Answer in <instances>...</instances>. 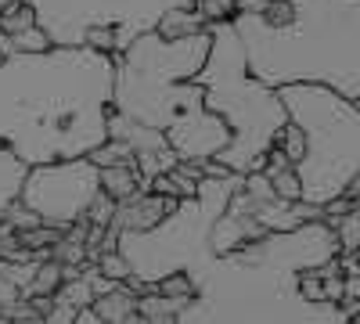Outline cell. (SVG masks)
Wrapping results in <instances>:
<instances>
[{"mask_svg":"<svg viewBox=\"0 0 360 324\" xmlns=\"http://www.w3.org/2000/svg\"><path fill=\"white\" fill-rule=\"evenodd\" d=\"M242 176L213 181L202 176L195 198L148 231H119L115 249L148 285L184 271L195 296L180 306L176 324H346L353 313L342 303H307L299 296V274L339 256V234L324 220L295 231H266L238 249L213 252L209 227L227 209Z\"/></svg>","mask_w":360,"mask_h":324,"instance_id":"obj_1","label":"cell"},{"mask_svg":"<svg viewBox=\"0 0 360 324\" xmlns=\"http://www.w3.org/2000/svg\"><path fill=\"white\" fill-rule=\"evenodd\" d=\"M115 58L47 47L0 58V148L25 166L79 159L108 141Z\"/></svg>","mask_w":360,"mask_h":324,"instance_id":"obj_2","label":"cell"},{"mask_svg":"<svg viewBox=\"0 0 360 324\" xmlns=\"http://www.w3.org/2000/svg\"><path fill=\"white\" fill-rule=\"evenodd\" d=\"M209 25L195 37L166 40L155 29L141 33L123 54H115L112 112L166 134L180 159H213L231 144V127L205 108V91L195 72L209 54Z\"/></svg>","mask_w":360,"mask_h":324,"instance_id":"obj_3","label":"cell"},{"mask_svg":"<svg viewBox=\"0 0 360 324\" xmlns=\"http://www.w3.org/2000/svg\"><path fill=\"white\" fill-rule=\"evenodd\" d=\"M292 18L274 25L238 11L249 72L270 86L321 83L346 101L360 98V0H288Z\"/></svg>","mask_w":360,"mask_h":324,"instance_id":"obj_4","label":"cell"},{"mask_svg":"<svg viewBox=\"0 0 360 324\" xmlns=\"http://www.w3.org/2000/svg\"><path fill=\"white\" fill-rule=\"evenodd\" d=\"M209 54L205 65L195 72V83L205 91V108L217 112L231 127V144L213 159H220L231 173L245 176L263 169L266 152L274 148L281 127L288 123V108L270 86L249 72L245 44L231 18L209 22Z\"/></svg>","mask_w":360,"mask_h":324,"instance_id":"obj_5","label":"cell"},{"mask_svg":"<svg viewBox=\"0 0 360 324\" xmlns=\"http://www.w3.org/2000/svg\"><path fill=\"white\" fill-rule=\"evenodd\" d=\"M37 25L58 47H83L90 29H112L119 54L141 33L159 29L173 8H195V0H25Z\"/></svg>","mask_w":360,"mask_h":324,"instance_id":"obj_6","label":"cell"},{"mask_svg":"<svg viewBox=\"0 0 360 324\" xmlns=\"http://www.w3.org/2000/svg\"><path fill=\"white\" fill-rule=\"evenodd\" d=\"M98 191H101V169L86 155H79V159H58V162L29 166L18 202L29 205L40 216V223L65 231L86 216Z\"/></svg>","mask_w":360,"mask_h":324,"instance_id":"obj_7","label":"cell"},{"mask_svg":"<svg viewBox=\"0 0 360 324\" xmlns=\"http://www.w3.org/2000/svg\"><path fill=\"white\" fill-rule=\"evenodd\" d=\"M176 202H180V198H173V195L137 191L134 198H127V202L115 205L112 227H115V231H148V227L162 223V220L176 209Z\"/></svg>","mask_w":360,"mask_h":324,"instance_id":"obj_8","label":"cell"},{"mask_svg":"<svg viewBox=\"0 0 360 324\" xmlns=\"http://www.w3.org/2000/svg\"><path fill=\"white\" fill-rule=\"evenodd\" d=\"M94 306L101 317H105V324H141V313H137V296L127 288V285H119V288H112L108 296H98Z\"/></svg>","mask_w":360,"mask_h":324,"instance_id":"obj_9","label":"cell"},{"mask_svg":"<svg viewBox=\"0 0 360 324\" xmlns=\"http://www.w3.org/2000/svg\"><path fill=\"white\" fill-rule=\"evenodd\" d=\"M101 169V191L112 195L115 202H127L141 191V169L137 162H127V166H98Z\"/></svg>","mask_w":360,"mask_h":324,"instance_id":"obj_10","label":"cell"},{"mask_svg":"<svg viewBox=\"0 0 360 324\" xmlns=\"http://www.w3.org/2000/svg\"><path fill=\"white\" fill-rule=\"evenodd\" d=\"M25 162L11 152V148H0V216H4V209L18 198L22 191V181H25Z\"/></svg>","mask_w":360,"mask_h":324,"instance_id":"obj_11","label":"cell"},{"mask_svg":"<svg viewBox=\"0 0 360 324\" xmlns=\"http://www.w3.org/2000/svg\"><path fill=\"white\" fill-rule=\"evenodd\" d=\"M205 25H209V22H205L195 8H173V11H166V15H162V22H159L155 33H159V37H166V40H184V37L202 33Z\"/></svg>","mask_w":360,"mask_h":324,"instance_id":"obj_12","label":"cell"},{"mask_svg":"<svg viewBox=\"0 0 360 324\" xmlns=\"http://www.w3.org/2000/svg\"><path fill=\"white\" fill-rule=\"evenodd\" d=\"M184 303L188 299H166L162 292H144V296L137 299V313L148 324H176V313H180Z\"/></svg>","mask_w":360,"mask_h":324,"instance_id":"obj_13","label":"cell"},{"mask_svg":"<svg viewBox=\"0 0 360 324\" xmlns=\"http://www.w3.org/2000/svg\"><path fill=\"white\" fill-rule=\"evenodd\" d=\"M62 281H65V267L47 256V259H40V267H37L33 281H29V288L22 292V299H29V296H54V292L62 288Z\"/></svg>","mask_w":360,"mask_h":324,"instance_id":"obj_14","label":"cell"},{"mask_svg":"<svg viewBox=\"0 0 360 324\" xmlns=\"http://www.w3.org/2000/svg\"><path fill=\"white\" fill-rule=\"evenodd\" d=\"M86 159L94 162V166H127V162H137L130 144L127 141H115V137H108L105 144H98L94 152H86Z\"/></svg>","mask_w":360,"mask_h":324,"instance_id":"obj_15","label":"cell"},{"mask_svg":"<svg viewBox=\"0 0 360 324\" xmlns=\"http://www.w3.org/2000/svg\"><path fill=\"white\" fill-rule=\"evenodd\" d=\"M274 144H278V148H281V152L288 155V162L295 166L299 159L307 155V130L299 127L295 119H288V123L281 127V134H278V141H274Z\"/></svg>","mask_w":360,"mask_h":324,"instance_id":"obj_16","label":"cell"},{"mask_svg":"<svg viewBox=\"0 0 360 324\" xmlns=\"http://www.w3.org/2000/svg\"><path fill=\"white\" fill-rule=\"evenodd\" d=\"M65 231H58V227H51V223H37V227H25V231H18V242L29 249V252H51V245L62 238Z\"/></svg>","mask_w":360,"mask_h":324,"instance_id":"obj_17","label":"cell"},{"mask_svg":"<svg viewBox=\"0 0 360 324\" xmlns=\"http://www.w3.org/2000/svg\"><path fill=\"white\" fill-rule=\"evenodd\" d=\"M51 259H58L62 267H86V245L83 242H76V238H69V234H62L54 245H51V252H47Z\"/></svg>","mask_w":360,"mask_h":324,"instance_id":"obj_18","label":"cell"},{"mask_svg":"<svg viewBox=\"0 0 360 324\" xmlns=\"http://www.w3.org/2000/svg\"><path fill=\"white\" fill-rule=\"evenodd\" d=\"M29 25H37V15L25 0H15V4H8L4 11H0V29H4L8 37L22 33V29H29Z\"/></svg>","mask_w":360,"mask_h":324,"instance_id":"obj_19","label":"cell"},{"mask_svg":"<svg viewBox=\"0 0 360 324\" xmlns=\"http://www.w3.org/2000/svg\"><path fill=\"white\" fill-rule=\"evenodd\" d=\"M270 184H274L281 202H299V198H303V181H299L295 166H285L278 173H270Z\"/></svg>","mask_w":360,"mask_h":324,"instance_id":"obj_20","label":"cell"},{"mask_svg":"<svg viewBox=\"0 0 360 324\" xmlns=\"http://www.w3.org/2000/svg\"><path fill=\"white\" fill-rule=\"evenodd\" d=\"M94 263H98V271H101L105 278H112V281H119V285H123V281L130 278V271H134L130 263H127V256L119 252V249H105Z\"/></svg>","mask_w":360,"mask_h":324,"instance_id":"obj_21","label":"cell"},{"mask_svg":"<svg viewBox=\"0 0 360 324\" xmlns=\"http://www.w3.org/2000/svg\"><path fill=\"white\" fill-rule=\"evenodd\" d=\"M335 234H339V245L346 252H360V209H356V205L335 223Z\"/></svg>","mask_w":360,"mask_h":324,"instance_id":"obj_22","label":"cell"},{"mask_svg":"<svg viewBox=\"0 0 360 324\" xmlns=\"http://www.w3.org/2000/svg\"><path fill=\"white\" fill-rule=\"evenodd\" d=\"M155 288L162 292L166 299H191V296H195V285H191V278H188L184 271L166 274L162 281H155Z\"/></svg>","mask_w":360,"mask_h":324,"instance_id":"obj_23","label":"cell"},{"mask_svg":"<svg viewBox=\"0 0 360 324\" xmlns=\"http://www.w3.org/2000/svg\"><path fill=\"white\" fill-rule=\"evenodd\" d=\"M115 198L112 195H105V191H98L94 195V202H90V209H86V220L94 223V227H108L112 223V216H115Z\"/></svg>","mask_w":360,"mask_h":324,"instance_id":"obj_24","label":"cell"},{"mask_svg":"<svg viewBox=\"0 0 360 324\" xmlns=\"http://www.w3.org/2000/svg\"><path fill=\"white\" fill-rule=\"evenodd\" d=\"M195 11H198L205 22L234 18V15H238V0H195Z\"/></svg>","mask_w":360,"mask_h":324,"instance_id":"obj_25","label":"cell"},{"mask_svg":"<svg viewBox=\"0 0 360 324\" xmlns=\"http://www.w3.org/2000/svg\"><path fill=\"white\" fill-rule=\"evenodd\" d=\"M11 40H15V47H18V51H47V47H54V44H51V37L44 33L40 25L22 29V33H15Z\"/></svg>","mask_w":360,"mask_h":324,"instance_id":"obj_26","label":"cell"},{"mask_svg":"<svg viewBox=\"0 0 360 324\" xmlns=\"http://www.w3.org/2000/svg\"><path fill=\"white\" fill-rule=\"evenodd\" d=\"M321 281H324V299H328V303H342V299H346V278H342V271L324 274Z\"/></svg>","mask_w":360,"mask_h":324,"instance_id":"obj_27","label":"cell"},{"mask_svg":"<svg viewBox=\"0 0 360 324\" xmlns=\"http://www.w3.org/2000/svg\"><path fill=\"white\" fill-rule=\"evenodd\" d=\"M202 176H213V181H227V176H234L220 159H202Z\"/></svg>","mask_w":360,"mask_h":324,"instance_id":"obj_28","label":"cell"},{"mask_svg":"<svg viewBox=\"0 0 360 324\" xmlns=\"http://www.w3.org/2000/svg\"><path fill=\"white\" fill-rule=\"evenodd\" d=\"M72 324H105V317H101L94 306H83V310L72 317Z\"/></svg>","mask_w":360,"mask_h":324,"instance_id":"obj_29","label":"cell"},{"mask_svg":"<svg viewBox=\"0 0 360 324\" xmlns=\"http://www.w3.org/2000/svg\"><path fill=\"white\" fill-rule=\"evenodd\" d=\"M342 195H346L349 202H356V198H360V169H356V173L349 176V181H346V188H342Z\"/></svg>","mask_w":360,"mask_h":324,"instance_id":"obj_30","label":"cell"},{"mask_svg":"<svg viewBox=\"0 0 360 324\" xmlns=\"http://www.w3.org/2000/svg\"><path fill=\"white\" fill-rule=\"evenodd\" d=\"M11 324H44V320H40V317H15Z\"/></svg>","mask_w":360,"mask_h":324,"instance_id":"obj_31","label":"cell"},{"mask_svg":"<svg viewBox=\"0 0 360 324\" xmlns=\"http://www.w3.org/2000/svg\"><path fill=\"white\" fill-rule=\"evenodd\" d=\"M15 317H11V310H0V324H11Z\"/></svg>","mask_w":360,"mask_h":324,"instance_id":"obj_32","label":"cell"},{"mask_svg":"<svg viewBox=\"0 0 360 324\" xmlns=\"http://www.w3.org/2000/svg\"><path fill=\"white\" fill-rule=\"evenodd\" d=\"M8 4H15V0H0V11H4V8H8Z\"/></svg>","mask_w":360,"mask_h":324,"instance_id":"obj_33","label":"cell"},{"mask_svg":"<svg viewBox=\"0 0 360 324\" xmlns=\"http://www.w3.org/2000/svg\"><path fill=\"white\" fill-rule=\"evenodd\" d=\"M353 108H356V112H360V98H356V101H353Z\"/></svg>","mask_w":360,"mask_h":324,"instance_id":"obj_34","label":"cell"},{"mask_svg":"<svg viewBox=\"0 0 360 324\" xmlns=\"http://www.w3.org/2000/svg\"><path fill=\"white\" fill-rule=\"evenodd\" d=\"M353 205H356V209H360V198H356V202H353Z\"/></svg>","mask_w":360,"mask_h":324,"instance_id":"obj_35","label":"cell"}]
</instances>
